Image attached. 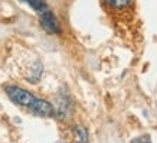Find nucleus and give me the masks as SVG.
Here are the masks:
<instances>
[{"label":"nucleus","instance_id":"nucleus-7","mask_svg":"<svg viewBox=\"0 0 157 143\" xmlns=\"http://www.w3.org/2000/svg\"><path fill=\"white\" fill-rule=\"evenodd\" d=\"M104 2L113 7H125L127 5H130L131 0H104Z\"/></svg>","mask_w":157,"mask_h":143},{"label":"nucleus","instance_id":"nucleus-3","mask_svg":"<svg viewBox=\"0 0 157 143\" xmlns=\"http://www.w3.org/2000/svg\"><path fill=\"white\" fill-rule=\"evenodd\" d=\"M71 107L69 103V97L67 95V93H62L58 98V114L59 116H65L68 113V110Z\"/></svg>","mask_w":157,"mask_h":143},{"label":"nucleus","instance_id":"nucleus-5","mask_svg":"<svg viewBox=\"0 0 157 143\" xmlns=\"http://www.w3.org/2000/svg\"><path fill=\"white\" fill-rule=\"evenodd\" d=\"M74 133H75V142L74 143H88L90 137H88V132L84 126H75L74 127Z\"/></svg>","mask_w":157,"mask_h":143},{"label":"nucleus","instance_id":"nucleus-8","mask_svg":"<svg viewBox=\"0 0 157 143\" xmlns=\"http://www.w3.org/2000/svg\"><path fill=\"white\" fill-rule=\"evenodd\" d=\"M131 143H151V142H150V137H148V136H140V137L134 139Z\"/></svg>","mask_w":157,"mask_h":143},{"label":"nucleus","instance_id":"nucleus-9","mask_svg":"<svg viewBox=\"0 0 157 143\" xmlns=\"http://www.w3.org/2000/svg\"><path fill=\"white\" fill-rule=\"evenodd\" d=\"M56 143H63V142H56Z\"/></svg>","mask_w":157,"mask_h":143},{"label":"nucleus","instance_id":"nucleus-1","mask_svg":"<svg viewBox=\"0 0 157 143\" xmlns=\"http://www.w3.org/2000/svg\"><path fill=\"white\" fill-rule=\"evenodd\" d=\"M6 94L9 95V98L12 101H14L16 104H20V105H25V107H32V104L35 103V100L38 97H35L32 93L23 90L17 85H7L6 87Z\"/></svg>","mask_w":157,"mask_h":143},{"label":"nucleus","instance_id":"nucleus-6","mask_svg":"<svg viewBox=\"0 0 157 143\" xmlns=\"http://www.w3.org/2000/svg\"><path fill=\"white\" fill-rule=\"evenodd\" d=\"M42 71H43V68L42 65L39 64V62H35L33 65L30 67V71L26 74V77H28V80L29 81H32V82H36L40 78V75H42Z\"/></svg>","mask_w":157,"mask_h":143},{"label":"nucleus","instance_id":"nucleus-4","mask_svg":"<svg viewBox=\"0 0 157 143\" xmlns=\"http://www.w3.org/2000/svg\"><path fill=\"white\" fill-rule=\"evenodd\" d=\"M22 2H26V3H28V5L30 6V7H32L38 14L49 10V6L45 0H22Z\"/></svg>","mask_w":157,"mask_h":143},{"label":"nucleus","instance_id":"nucleus-2","mask_svg":"<svg viewBox=\"0 0 157 143\" xmlns=\"http://www.w3.org/2000/svg\"><path fill=\"white\" fill-rule=\"evenodd\" d=\"M39 19H40L42 28L45 29L46 32H49V34H52V35H56V34L61 32L59 22H58V19L55 18V14L51 12V9L39 14Z\"/></svg>","mask_w":157,"mask_h":143}]
</instances>
